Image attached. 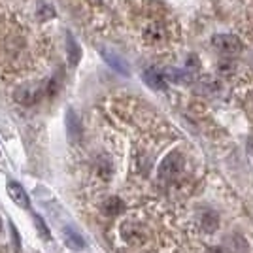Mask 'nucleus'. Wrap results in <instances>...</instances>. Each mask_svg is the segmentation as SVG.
Returning <instances> with one entry per match:
<instances>
[{
  "instance_id": "obj_1",
  "label": "nucleus",
  "mask_w": 253,
  "mask_h": 253,
  "mask_svg": "<svg viewBox=\"0 0 253 253\" xmlns=\"http://www.w3.org/2000/svg\"><path fill=\"white\" fill-rule=\"evenodd\" d=\"M211 45L221 53H227V55H232V53H238L242 49V43L236 36L232 34H217L211 38Z\"/></svg>"
},
{
  "instance_id": "obj_2",
  "label": "nucleus",
  "mask_w": 253,
  "mask_h": 253,
  "mask_svg": "<svg viewBox=\"0 0 253 253\" xmlns=\"http://www.w3.org/2000/svg\"><path fill=\"white\" fill-rule=\"evenodd\" d=\"M181 170V157H179V153H169L165 161L161 163V167H159V176L163 179H172L174 176H178V172Z\"/></svg>"
},
{
  "instance_id": "obj_3",
  "label": "nucleus",
  "mask_w": 253,
  "mask_h": 253,
  "mask_svg": "<svg viewBox=\"0 0 253 253\" xmlns=\"http://www.w3.org/2000/svg\"><path fill=\"white\" fill-rule=\"evenodd\" d=\"M6 189H8L10 199L15 202V206H19V208H29V206H31L29 195H27V191L21 187V183H17V181H8Z\"/></svg>"
},
{
  "instance_id": "obj_4",
  "label": "nucleus",
  "mask_w": 253,
  "mask_h": 253,
  "mask_svg": "<svg viewBox=\"0 0 253 253\" xmlns=\"http://www.w3.org/2000/svg\"><path fill=\"white\" fill-rule=\"evenodd\" d=\"M144 82L151 87V89H155V91H163V89H167V78L165 74L157 70V68H146L144 70Z\"/></svg>"
},
{
  "instance_id": "obj_5",
  "label": "nucleus",
  "mask_w": 253,
  "mask_h": 253,
  "mask_svg": "<svg viewBox=\"0 0 253 253\" xmlns=\"http://www.w3.org/2000/svg\"><path fill=\"white\" fill-rule=\"evenodd\" d=\"M100 55H102V59H104L106 63L110 64V66H112L116 72H119V74H123V76H128V64H126L125 59H121L116 51L102 49V51H100Z\"/></svg>"
},
{
  "instance_id": "obj_6",
  "label": "nucleus",
  "mask_w": 253,
  "mask_h": 253,
  "mask_svg": "<svg viewBox=\"0 0 253 253\" xmlns=\"http://www.w3.org/2000/svg\"><path fill=\"white\" fill-rule=\"evenodd\" d=\"M63 238H64V242H66V246H68L70 250L80 252V250H84V248H85L84 236L76 231V229H72V227H64V229H63Z\"/></svg>"
},
{
  "instance_id": "obj_7",
  "label": "nucleus",
  "mask_w": 253,
  "mask_h": 253,
  "mask_svg": "<svg viewBox=\"0 0 253 253\" xmlns=\"http://www.w3.org/2000/svg\"><path fill=\"white\" fill-rule=\"evenodd\" d=\"M66 128H68V136H70L72 142L80 140V136H82V123H80L78 116L74 114V110L66 112Z\"/></svg>"
},
{
  "instance_id": "obj_8",
  "label": "nucleus",
  "mask_w": 253,
  "mask_h": 253,
  "mask_svg": "<svg viewBox=\"0 0 253 253\" xmlns=\"http://www.w3.org/2000/svg\"><path fill=\"white\" fill-rule=\"evenodd\" d=\"M144 36H146V40H148V42L157 43L165 38V29H163L157 21H151V23L146 25V29H144Z\"/></svg>"
},
{
  "instance_id": "obj_9",
  "label": "nucleus",
  "mask_w": 253,
  "mask_h": 253,
  "mask_svg": "<svg viewBox=\"0 0 253 253\" xmlns=\"http://www.w3.org/2000/svg\"><path fill=\"white\" fill-rule=\"evenodd\" d=\"M217 227H219L217 213H213V211H204V213H202V229L206 232H213V231H217Z\"/></svg>"
},
{
  "instance_id": "obj_10",
  "label": "nucleus",
  "mask_w": 253,
  "mask_h": 253,
  "mask_svg": "<svg viewBox=\"0 0 253 253\" xmlns=\"http://www.w3.org/2000/svg\"><path fill=\"white\" fill-rule=\"evenodd\" d=\"M68 61H70V64L72 66H76L78 64V61H80V57H82V51H80V45L74 42V38L72 36H68Z\"/></svg>"
},
{
  "instance_id": "obj_11",
  "label": "nucleus",
  "mask_w": 253,
  "mask_h": 253,
  "mask_svg": "<svg viewBox=\"0 0 253 253\" xmlns=\"http://www.w3.org/2000/svg\"><path fill=\"white\" fill-rule=\"evenodd\" d=\"M34 217V225H36V229H38V234L42 236L43 240H49L51 238V232H49V229H47V225H45V221H43L40 215H32Z\"/></svg>"
},
{
  "instance_id": "obj_12",
  "label": "nucleus",
  "mask_w": 253,
  "mask_h": 253,
  "mask_svg": "<svg viewBox=\"0 0 253 253\" xmlns=\"http://www.w3.org/2000/svg\"><path fill=\"white\" fill-rule=\"evenodd\" d=\"M106 213H112V215H116V213H119V211L123 210V202L119 201V199H110V201L106 202Z\"/></svg>"
},
{
  "instance_id": "obj_13",
  "label": "nucleus",
  "mask_w": 253,
  "mask_h": 253,
  "mask_svg": "<svg viewBox=\"0 0 253 253\" xmlns=\"http://www.w3.org/2000/svg\"><path fill=\"white\" fill-rule=\"evenodd\" d=\"M165 78H169V80H172V82H176V84H183V82H185V76L181 74L179 70H174V68H170V70H167V74H165Z\"/></svg>"
},
{
  "instance_id": "obj_14",
  "label": "nucleus",
  "mask_w": 253,
  "mask_h": 253,
  "mask_svg": "<svg viewBox=\"0 0 253 253\" xmlns=\"http://www.w3.org/2000/svg\"><path fill=\"white\" fill-rule=\"evenodd\" d=\"M210 253H225V252H223V250H211Z\"/></svg>"
}]
</instances>
